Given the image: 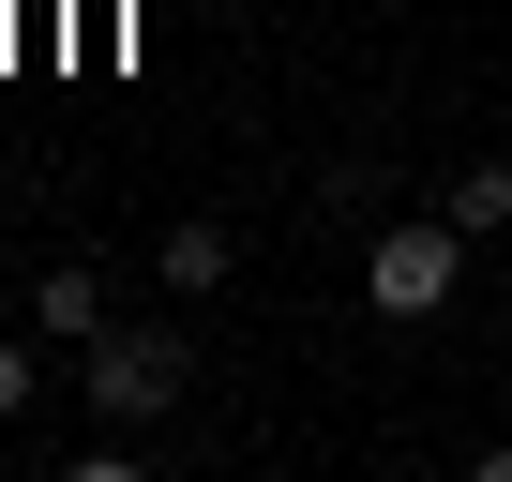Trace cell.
<instances>
[{"label": "cell", "mask_w": 512, "mask_h": 482, "mask_svg": "<svg viewBox=\"0 0 512 482\" xmlns=\"http://www.w3.org/2000/svg\"><path fill=\"white\" fill-rule=\"evenodd\" d=\"M76 392H91L106 422H166V407L196 392V362H181V332H121V317H106V332L76 347Z\"/></svg>", "instance_id": "obj_1"}, {"label": "cell", "mask_w": 512, "mask_h": 482, "mask_svg": "<svg viewBox=\"0 0 512 482\" xmlns=\"http://www.w3.org/2000/svg\"><path fill=\"white\" fill-rule=\"evenodd\" d=\"M452 287H467V226H452V211L377 226V257H362V302H377V317H437Z\"/></svg>", "instance_id": "obj_2"}, {"label": "cell", "mask_w": 512, "mask_h": 482, "mask_svg": "<svg viewBox=\"0 0 512 482\" xmlns=\"http://www.w3.org/2000/svg\"><path fill=\"white\" fill-rule=\"evenodd\" d=\"M151 272H166V287H181V302H211V287H226V272H241V241H226V226H211V211H181V226H166V241H151Z\"/></svg>", "instance_id": "obj_3"}, {"label": "cell", "mask_w": 512, "mask_h": 482, "mask_svg": "<svg viewBox=\"0 0 512 482\" xmlns=\"http://www.w3.org/2000/svg\"><path fill=\"white\" fill-rule=\"evenodd\" d=\"M31 332H61V347H91V332H106V287H91V257H61V272L31 287Z\"/></svg>", "instance_id": "obj_4"}, {"label": "cell", "mask_w": 512, "mask_h": 482, "mask_svg": "<svg viewBox=\"0 0 512 482\" xmlns=\"http://www.w3.org/2000/svg\"><path fill=\"white\" fill-rule=\"evenodd\" d=\"M437 211H452L467 241H497V226H512V166H452V196H437Z\"/></svg>", "instance_id": "obj_5"}, {"label": "cell", "mask_w": 512, "mask_h": 482, "mask_svg": "<svg viewBox=\"0 0 512 482\" xmlns=\"http://www.w3.org/2000/svg\"><path fill=\"white\" fill-rule=\"evenodd\" d=\"M31 407V347H0V422H16Z\"/></svg>", "instance_id": "obj_6"}, {"label": "cell", "mask_w": 512, "mask_h": 482, "mask_svg": "<svg viewBox=\"0 0 512 482\" xmlns=\"http://www.w3.org/2000/svg\"><path fill=\"white\" fill-rule=\"evenodd\" d=\"M482 482H512V437H497V452H482Z\"/></svg>", "instance_id": "obj_7"}]
</instances>
